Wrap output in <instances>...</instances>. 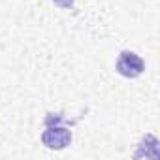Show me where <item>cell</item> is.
<instances>
[{
	"instance_id": "obj_1",
	"label": "cell",
	"mask_w": 160,
	"mask_h": 160,
	"mask_svg": "<svg viewBox=\"0 0 160 160\" xmlns=\"http://www.w3.org/2000/svg\"><path fill=\"white\" fill-rule=\"evenodd\" d=\"M42 143L51 151H62L72 143V130L64 122H49L42 134Z\"/></svg>"
},
{
	"instance_id": "obj_3",
	"label": "cell",
	"mask_w": 160,
	"mask_h": 160,
	"mask_svg": "<svg viewBox=\"0 0 160 160\" xmlns=\"http://www.w3.org/2000/svg\"><path fill=\"white\" fill-rule=\"evenodd\" d=\"M51 2H55L58 8H62V10H72L73 8V4H75V0H51Z\"/></svg>"
},
{
	"instance_id": "obj_2",
	"label": "cell",
	"mask_w": 160,
	"mask_h": 160,
	"mask_svg": "<svg viewBox=\"0 0 160 160\" xmlns=\"http://www.w3.org/2000/svg\"><path fill=\"white\" fill-rule=\"evenodd\" d=\"M115 70L117 73H121L122 77H128V79H136L139 77L143 72H145V60L134 53V51H121L119 57H117V62H115Z\"/></svg>"
}]
</instances>
